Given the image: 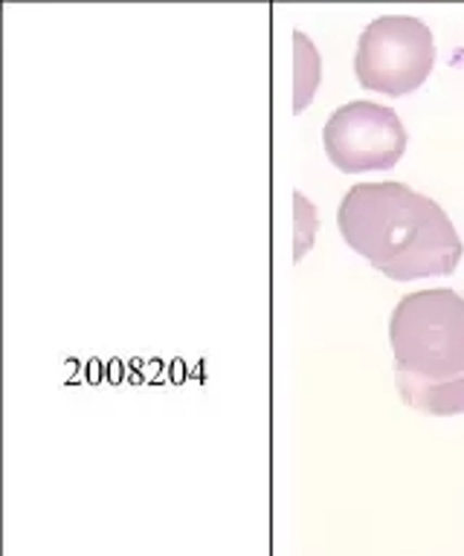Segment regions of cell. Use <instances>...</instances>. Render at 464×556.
<instances>
[{"instance_id":"obj_1","label":"cell","mask_w":464,"mask_h":556,"mask_svg":"<svg viewBox=\"0 0 464 556\" xmlns=\"http://www.w3.org/2000/svg\"><path fill=\"white\" fill-rule=\"evenodd\" d=\"M342 241L392 281L450 276L462 238L436 200L403 182H358L337 208Z\"/></svg>"},{"instance_id":"obj_2","label":"cell","mask_w":464,"mask_h":556,"mask_svg":"<svg viewBox=\"0 0 464 556\" xmlns=\"http://www.w3.org/2000/svg\"><path fill=\"white\" fill-rule=\"evenodd\" d=\"M394 371L427 386L464 377V299L455 290H418L394 304L389 321Z\"/></svg>"},{"instance_id":"obj_3","label":"cell","mask_w":464,"mask_h":556,"mask_svg":"<svg viewBox=\"0 0 464 556\" xmlns=\"http://www.w3.org/2000/svg\"><path fill=\"white\" fill-rule=\"evenodd\" d=\"M436 64L429 26L410 15H384L360 33L354 52L358 81L372 93L406 96L418 90Z\"/></svg>"},{"instance_id":"obj_4","label":"cell","mask_w":464,"mask_h":556,"mask_svg":"<svg viewBox=\"0 0 464 556\" xmlns=\"http://www.w3.org/2000/svg\"><path fill=\"white\" fill-rule=\"evenodd\" d=\"M325 154L340 172H386L401 163L406 151V130L392 108L366 102H349L328 116L323 130Z\"/></svg>"},{"instance_id":"obj_5","label":"cell","mask_w":464,"mask_h":556,"mask_svg":"<svg viewBox=\"0 0 464 556\" xmlns=\"http://www.w3.org/2000/svg\"><path fill=\"white\" fill-rule=\"evenodd\" d=\"M394 382H398V394H401L403 403L418 408L424 415L450 417L464 412V377L447 382V386H427V382H418L406 374L394 371Z\"/></svg>"},{"instance_id":"obj_6","label":"cell","mask_w":464,"mask_h":556,"mask_svg":"<svg viewBox=\"0 0 464 556\" xmlns=\"http://www.w3.org/2000/svg\"><path fill=\"white\" fill-rule=\"evenodd\" d=\"M293 52H297V73H293V111H305L314 99L319 78H323V61L308 35L293 33Z\"/></svg>"}]
</instances>
